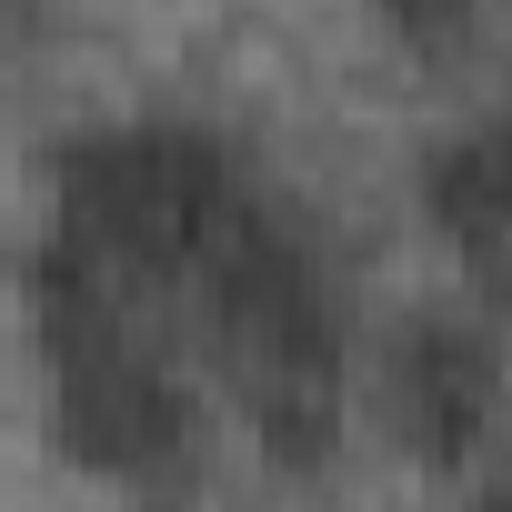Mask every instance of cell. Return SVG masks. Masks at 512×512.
<instances>
[{
    "instance_id": "5",
    "label": "cell",
    "mask_w": 512,
    "mask_h": 512,
    "mask_svg": "<svg viewBox=\"0 0 512 512\" xmlns=\"http://www.w3.org/2000/svg\"><path fill=\"white\" fill-rule=\"evenodd\" d=\"M372 21H382L402 51H462L472 21H482V0H372Z\"/></svg>"
},
{
    "instance_id": "3",
    "label": "cell",
    "mask_w": 512,
    "mask_h": 512,
    "mask_svg": "<svg viewBox=\"0 0 512 512\" xmlns=\"http://www.w3.org/2000/svg\"><path fill=\"white\" fill-rule=\"evenodd\" d=\"M392 412L412 432L422 462H472L492 442V412H502V342L482 322H412L392 342Z\"/></svg>"
},
{
    "instance_id": "4",
    "label": "cell",
    "mask_w": 512,
    "mask_h": 512,
    "mask_svg": "<svg viewBox=\"0 0 512 512\" xmlns=\"http://www.w3.org/2000/svg\"><path fill=\"white\" fill-rule=\"evenodd\" d=\"M412 201L442 251H462L472 272H512V111L442 131L412 171Z\"/></svg>"
},
{
    "instance_id": "1",
    "label": "cell",
    "mask_w": 512,
    "mask_h": 512,
    "mask_svg": "<svg viewBox=\"0 0 512 512\" xmlns=\"http://www.w3.org/2000/svg\"><path fill=\"white\" fill-rule=\"evenodd\" d=\"M111 272L131 282H201V262L251 221L241 161L191 121H121L61 151V211Z\"/></svg>"
},
{
    "instance_id": "2",
    "label": "cell",
    "mask_w": 512,
    "mask_h": 512,
    "mask_svg": "<svg viewBox=\"0 0 512 512\" xmlns=\"http://www.w3.org/2000/svg\"><path fill=\"white\" fill-rule=\"evenodd\" d=\"M41 362H51L61 442H71L81 472L131 482V492H161V482L191 472V452H201V402H191V382H181L161 352H141L131 322H101V332H81V342H51Z\"/></svg>"
}]
</instances>
